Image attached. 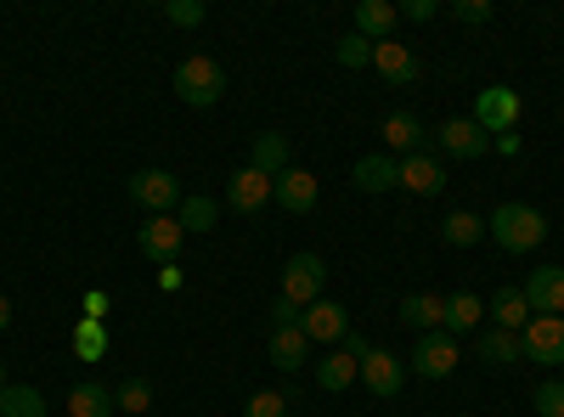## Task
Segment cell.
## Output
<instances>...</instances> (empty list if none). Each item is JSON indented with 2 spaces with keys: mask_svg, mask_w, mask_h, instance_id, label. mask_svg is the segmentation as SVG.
<instances>
[{
  "mask_svg": "<svg viewBox=\"0 0 564 417\" xmlns=\"http://www.w3.org/2000/svg\"><path fill=\"white\" fill-rule=\"evenodd\" d=\"M74 355H79V361H102V355H108V321L79 316V321H74Z\"/></svg>",
  "mask_w": 564,
  "mask_h": 417,
  "instance_id": "4316f807",
  "label": "cell"
},
{
  "mask_svg": "<svg viewBox=\"0 0 564 417\" xmlns=\"http://www.w3.org/2000/svg\"><path fill=\"white\" fill-rule=\"evenodd\" d=\"M345 350H350V355H356V361H361V355H367V350H372V344H367V339H361V333H345Z\"/></svg>",
  "mask_w": 564,
  "mask_h": 417,
  "instance_id": "b9f144b4",
  "label": "cell"
},
{
  "mask_svg": "<svg viewBox=\"0 0 564 417\" xmlns=\"http://www.w3.org/2000/svg\"><path fill=\"white\" fill-rule=\"evenodd\" d=\"M480 321H486L480 294H468V288H463V294H452V299H446V321H441V328H446L452 339H457V333H475Z\"/></svg>",
  "mask_w": 564,
  "mask_h": 417,
  "instance_id": "d4e9b609",
  "label": "cell"
},
{
  "mask_svg": "<svg viewBox=\"0 0 564 417\" xmlns=\"http://www.w3.org/2000/svg\"><path fill=\"white\" fill-rule=\"evenodd\" d=\"M130 198L148 215H170V209H181V180L170 169H135L130 175Z\"/></svg>",
  "mask_w": 564,
  "mask_h": 417,
  "instance_id": "52a82bcc",
  "label": "cell"
},
{
  "mask_svg": "<svg viewBox=\"0 0 564 417\" xmlns=\"http://www.w3.org/2000/svg\"><path fill=\"white\" fill-rule=\"evenodd\" d=\"M300 316H305V310L289 305V299H276V305H271V321H276V328H300Z\"/></svg>",
  "mask_w": 564,
  "mask_h": 417,
  "instance_id": "f35d334b",
  "label": "cell"
},
{
  "mask_svg": "<svg viewBox=\"0 0 564 417\" xmlns=\"http://www.w3.org/2000/svg\"><path fill=\"white\" fill-rule=\"evenodd\" d=\"M322 288H327V265H322V254H294L289 265H282V294L276 299H289V305H316L322 299Z\"/></svg>",
  "mask_w": 564,
  "mask_h": 417,
  "instance_id": "3957f363",
  "label": "cell"
},
{
  "mask_svg": "<svg viewBox=\"0 0 564 417\" xmlns=\"http://www.w3.org/2000/svg\"><path fill=\"white\" fill-rule=\"evenodd\" d=\"M457 23H468V29H486L491 18H497V7H491V0H452V7H446Z\"/></svg>",
  "mask_w": 564,
  "mask_h": 417,
  "instance_id": "836d02e7",
  "label": "cell"
},
{
  "mask_svg": "<svg viewBox=\"0 0 564 417\" xmlns=\"http://www.w3.org/2000/svg\"><path fill=\"white\" fill-rule=\"evenodd\" d=\"M350 180L361 193H390V187H401V164L390 158V153H367V158H356V169H350Z\"/></svg>",
  "mask_w": 564,
  "mask_h": 417,
  "instance_id": "2e32d148",
  "label": "cell"
},
{
  "mask_svg": "<svg viewBox=\"0 0 564 417\" xmlns=\"http://www.w3.org/2000/svg\"><path fill=\"white\" fill-rule=\"evenodd\" d=\"M423 135H430V130H423V119L417 113H406V108H395L390 119H384V147L390 153H423Z\"/></svg>",
  "mask_w": 564,
  "mask_h": 417,
  "instance_id": "44dd1931",
  "label": "cell"
},
{
  "mask_svg": "<svg viewBox=\"0 0 564 417\" xmlns=\"http://www.w3.org/2000/svg\"><path fill=\"white\" fill-rule=\"evenodd\" d=\"M85 316H97V321L108 316V294H102V288H90V294H85Z\"/></svg>",
  "mask_w": 564,
  "mask_h": 417,
  "instance_id": "ab89813d",
  "label": "cell"
},
{
  "mask_svg": "<svg viewBox=\"0 0 564 417\" xmlns=\"http://www.w3.org/2000/svg\"><path fill=\"white\" fill-rule=\"evenodd\" d=\"M520 288H525L531 316H564V265H536Z\"/></svg>",
  "mask_w": 564,
  "mask_h": 417,
  "instance_id": "8fae6325",
  "label": "cell"
},
{
  "mask_svg": "<svg viewBox=\"0 0 564 417\" xmlns=\"http://www.w3.org/2000/svg\"><path fill=\"white\" fill-rule=\"evenodd\" d=\"M491 321L497 328H508V333H520L525 321H531V305H525V288H502L497 299H491Z\"/></svg>",
  "mask_w": 564,
  "mask_h": 417,
  "instance_id": "83f0119b",
  "label": "cell"
},
{
  "mask_svg": "<svg viewBox=\"0 0 564 417\" xmlns=\"http://www.w3.org/2000/svg\"><path fill=\"white\" fill-rule=\"evenodd\" d=\"M175 97H181L186 108H215V102L226 97V68H220L215 57H186V63L175 68Z\"/></svg>",
  "mask_w": 564,
  "mask_h": 417,
  "instance_id": "7a4b0ae2",
  "label": "cell"
},
{
  "mask_svg": "<svg viewBox=\"0 0 564 417\" xmlns=\"http://www.w3.org/2000/svg\"><path fill=\"white\" fill-rule=\"evenodd\" d=\"M300 333L311 339V344H327V350H339L345 344V333H350V316H345V305H334V299H316V305H305V316H300Z\"/></svg>",
  "mask_w": 564,
  "mask_h": 417,
  "instance_id": "5b68a950",
  "label": "cell"
},
{
  "mask_svg": "<svg viewBox=\"0 0 564 417\" xmlns=\"http://www.w3.org/2000/svg\"><path fill=\"white\" fill-rule=\"evenodd\" d=\"M441 7H435V0H406V7H395V18H406V23H430Z\"/></svg>",
  "mask_w": 564,
  "mask_h": 417,
  "instance_id": "74e56055",
  "label": "cell"
},
{
  "mask_svg": "<svg viewBox=\"0 0 564 417\" xmlns=\"http://www.w3.org/2000/svg\"><path fill=\"white\" fill-rule=\"evenodd\" d=\"M441 238H446L452 249H475V243L486 238V220H480V215H468V209H457V215H446Z\"/></svg>",
  "mask_w": 564,
  "mask_h": 417,
  "instance_id": "f546056e",
  "label": "cell"
},
{
  "mask_svg": "<svg viewBox=\"0 0 564 417\" xmlns=\"http://www.w3.org/2000/svg\"><path fill=\"white\" fill-rule=\"evenodd\" d=\"M441 153H446V158H463V164H468V158L491 153V135H486V130H480L475 119H446V124H441Z\"/></svg>",
  "mask_w": 564,
  "mask_h": 417,
  "instance_id": "4fadbf2b",
  "label": "cell"
},
{
  "mask_svg": "<svg viewBox=\"0 0 564 417\" xmlns=\"http://www.w3.org/2000/svg\"><path fill=\"white\" fill-rule=\"evenodd\" d=\"M249 169H260V175H282V169H294V147H289V135H276V130H265V135H254V147H249Z\"/></svg>",
  "mask_w": 564,
  "mask_h": 417,
  "instance_id": "e0dca14e",
  "label": "cell"
},
{
  "mask_svg": "<svg viewBox=\"0 0 564 417\" xmlns=\"http://www.w3.org/2000/svg\"><path fill=\"white\" fill-rule=\"evenodd\" d=\"M68 417H119V406H113V389L108 384H74L68 389Z\"/></svg>",
  "mask_w": 564,
  "mask_h": 417,
  "instance_id": "cb8c5ba5",
  "label": "cell"
},
{
  "mask_svg": "<svg viewBox=\"0 0 564 417\" xmlns=\"http://www.w3.org/2000/svg\"><path fill=\"white\" fill-rule=\"evenodd\" d=\"M520 350L536 366H558L564 361V316H531L520 328Z\"/></svg>",
  "mask_w": 564,
  "mask_h": 417,
  "instance_id": "277c9868",
  "label": "cell"
},
{
  "mask_svg": "<svg viewBox=\"0 0 564 417\" xmlns=\"http://www.w3.org/2000/svg\"><path fill=\"white\" fill-rule=\"evenodd\" d=\"M334 57H339V68H367V63H372V40H361V34L350 29V34L334 45Z\"/></svg>",
  "mask_w": 564,
  "mask_h": 417,
  "instance_id": "d6a6232c",
  "label": "cell"
},
{
  "mask_svg": "<svg viewBox=\"0 0 564 417\" xmlns=\"http://www.w3.org/2000/svg\"><path fill=\"white\" fill-rule=\"evenodd\" d=\"M372 68H379V79H390V85H417V52L412 45H401V40H379L372 45Z\"/></svg>",
  "mask_w": 564,
  "mask_h": 417,
  "instance_id": "5bb4252c",
  "label": "cell"
},
{
  "mask_svg": "<svg viewBox=\"0 0 564 417\" xmlns=\"http://www.w3.org/2000/svg\"><path fill=\"white\" fill-rule=\"evenodd\" d=\"M276 204L289 215H311L316 209V175L311 169H282L276 175Z\"/></svg>",
  "mask_w": 564,
  "mask_h": 417,
  "instance_id": "d6986e66",
  "label": "cell"
},
{
  "mask_svg": "<svg viewBox=\"0 0 564 417\" xmlns=\"http://www.w3.org/2000/svg\"><path fill=\"white\" fill-rule=\"evenodd\" d=\"M113 406H119V417H148L153 384H148V378H124V384L113 389Z\"/></svg>",
  "mask_w": 564,
  "mask_h": 417,
  "instance_id": "1f68e13d",
  "label": "cell"
},
{
  "mask_svg": "<svg viewBox=\"0 0 564 417\" xmlns=\"http://www.w3.org/2000/svg\"><path fill=\"white\" fill-rule=\"evenodd\" d=\"M311 361V339L300 328H271V366H282V373H300V366Z\"/></svg>",
  "mask_w": 564,
  "mask_h": 417,
  "instance_id": "7402d4cb",
  "label": "cell"
},
{
  "mask_svg": "<svg viewBox=\"0 0 564 417\" xmlns=\"http://www.w3.org/2000/svg\"><path fill=\"white\" fill-rule=\"evenodd\" d=\"M401 187H406L412 198H441V193H446V169H441V158H430V153L401 158Z\"/></svg>",
  "mask_w": 564,
  "mask_h": 417,
  "instance_id": "9a60e30c",
  "label": "cell"
},
{
  "mask_svg": "<svg viewBox=\"0 0 564 417\" xmlns=\"http://www.w3.org/2000/svg\"><path fill=\"white\" fill-rule=\"evenodd\" d=\"M164 18L181 23V29H198L209 12H204V0H164Z\"/></svg>",
  "mask_w": 564,
  "mask_h": 417,
  "instance_id": "8d00e7d4",
  "label": "cell"
},
{
  "mask_svg": "<svg viewBox=\"0 0 564 417\" xmlns=\"http://www.w3.org/2000/svg\"><path fill=\"white\" fill-rule=\"evenodd\" d=\"M475 355L491 366V373H497V366L525 361V350H520V333H508V328H486V333H480V344H475Z\"/></svg>",
  "mask_w": 564,
  "mask_h": 417,
  "instance_id": "603a6c76",
  "label": "cell"
},
{
  "mask_svg": "<svg viewBox=\"0 0 564 417\" xmlns=\"http://www.w3.org/2000/svg\"><path fill=\"white\" fill-rule=\"evenodd\" d=\"M289 395H276V389H260V395H249V406H243V417H289Z\"/></svg>",
  "mask_w": 564,
  "mask_h": 417,
  "instance_id": "d590c367",
  "label": "cell"
},
{
  "mask_svg": "<svg viewBox=\"0 0 564 417\" xmlns=\"http://www.w3.org/2000/svg\"><path fill=\"white\" fill-rule=\"evenodd\" d=\"M395 23H401V18H395L390 0H361V7H356V34H361V40H372V45L390 40V29H395Z\"/></svg>",
  "mask_w": 564,
  "mask_h": 417,
  "instance_id": "484cf974",
  "label": "cell"
},
{
  "mask_svg": "<svg viewBox=\"0 0 564 417\" xmlns=\"http://www.w3.org/2000/svg\"><path fill=\"white\" fill-rule=\"evenodd\" d=\"M361 384L379 395V400H395L406 389V361L395 350H367L361 355Z\"/></svg>",
  "mask_w": 564,
  "mask_h": 417,
  "instance_id": "ba28073f",
  "label": "cell"
},
{
  "mask_svg": "<svg viewBox=\"0 0 564 417\" xmlns=\"http://www.w3.org/2000/svg\"><path fill=\"white\" fill-rule=\"evenodd\" d=\"M486 238H497V249H508V254H531L547 243V215L536 204H502L486 220Z\"/></svg>",
  "mask_w": 564,
  "mask_h": 417,
  "instance_id": "6da1fadb",
  "label": "cell"
},
{
  "mask_svg": "<svg viewBox=\"0 0 564 417\" xmlns=\"http://www.w3.org/2000/svg\"><path fill=\"white\" fill-rule=\"evenodd\" d=\"M531 406H536V417H564V378H547V384H536Z\"/></svg>",
  "mask_w": 564,
  "mask_h": 417,
  "instance_id": "e575fe53",
  "label": "cell"
},
{
  "mask_svg": "<svg viewBox=\"0 0 564 417\" xmlns=\"http://www.w3.org/2000/svg\"><path fill=\"white\" fill-rule=\"evenodd\" d=\"M12 328V299H0V333Z\"/></svg>",
  "mask_w": 564,
  "mask_h": 417,
  "instance_id": "7bdbcfd3",
  "label": "cell"
},
{
  "mask_svg": "<svg viewBox=\"0 0 564 417\" xmlns=\"http://www.w3.org/2000/svg\"><path fill=\"white\" fill-rule=\"evenodd\" d=\"M0 417H45V395L34 384H7L0 389Z\"/></svg>",
  "mask_w": 564,
  "mask_h": 417,
  "instance_id": "f1b7e54d",
  "label": "cell"
},
{
  "mask_svg": "<svg viewBox=\"0 0 564 417\" xmlns=\"http://www.w3.org/2000/svg\"><path fill=\"white\" fill-rule=\"evenodd\" d=\"M457 339L452 333H423L417 350H412V366H417V378H452V366H457Z\"/></svg>",
  "mask_w": 564,
  "mask_h": 417,
  "instance_id": "7c38bea8",
  "label": "cell"
},
{
  "mask_svg": "<svg viewBox=\"0 0 564 417\" xmlns=\"http://www.w3.org/2000/svg\"><path fill=\"white\" fill-rule=\"evenodd\" d=\"M181 231H215V220H220V204L215 198H204V193H193V198H181Z\"/></svg>",
  "mask_w": 564,
  "mask_h": 417,
  "instance_id": "4dcf8cb0",
  "label": "cell"
},
{
  "mask_svg": "<svg viewBox=\"0 0 564 417\" xmlns=\"http://www.w3.org/2000/svg\"><path fill=\"white\" fill-rule=\"evenodd\" d=\"M475 124L486 135H508L513 124H520V90H508V85H486L480 97H475Z\"/></svg>",
  "mask_w": 564,
  "mask_h": 417,
  "instance_id": "8992f818",
  "label": "cell"
},
{
  "mask_svg": "<svg viewBox=\"0 0 564 417\" xmlns=\"http://www.w3.org/2000/svg\"><path fill=\"white\" fill-rule=\"evenodd\" d=\"M401 321H406L417 339L435 333L441 321H446V299H441V294H406V299H401Z\"/></svg>",
  "mask_w": 564,
  "mask_h": 417,
  "instance_id": "ffe728a7",
  "label": "cell"
},
{
  "mask_svg": "<svg viewBox=\"0 0 564 417\" xmlns=\"http://www.w3.org/2000/svg\"><path fill=\"white\" fill-rule=\"evenodd\" d=\"M135 243H141V254H148V260L175 265V254H181V243H186V231H181L175 215H148V226L135 231Z\"/></svg>",
  "mask_w": 564,
  "mask_h": 417,
  "instance_id": "30bf717a",
  "label": "cell"
},
{
  "mask_svg": "<svg viewBox=\"0 0 564 417\" xmlns=\"http://www.w3.org/2000/svg\"><path fill=\"white\" fill-rule=\"evenodd\" d=\"M361 378V361L339 344V350H327L322 361H316V389H327V395H339V389H350Z\"/></svg>",
  "mask_w": 564,
  "mask_h": 417,
  "instance_id": "ac0fdd59",
  "label": "cell"
},
{
  "mask_svg": "<svg viewBox=\"0 0 564 417\" xmlns=\"http://www.w3.org/2000/svg\"><path fill=\"white\" fill-rule=\"evenodd\" d=\"M0 389H7V366H0Z\"/></svg>",
  "mask_w": 564,
  "mask_h": 417,
  "instance_id": "ee69618b",
  "label": "cell"
},
{
  "mask_svg": "<svg viewBox=\"0 0 564 417\" xmlns=\"http://www.w3.org/2000/svg\"><path fill=\"white\" fill-rule=\"evenodd\" d=\"M491 147H497L502 158H513V153H520V135H513V130H508V135H491Z\"/></svg>",
  "mask_w": 564,
  "mask_h": 417,
  "instance_id": "60d3db41",
  "label": "cell"
},
{
  "mask_svg": "<svg viewBox=\"0 0 564 417\" xmlns=\"http://www.w3.org/2000/svg\"><path fill=\"white\" fill-rule=\"evenodd\" d=\"M271 198H276V180L260 175V169H249V164L226 180V209H238V215H260Z\"/></svg>",
  "mask_w": 564,
  "mask_h": 417,
  "instance_id": "9c48e42d",
  "label": "cell"
}]
</instances>
